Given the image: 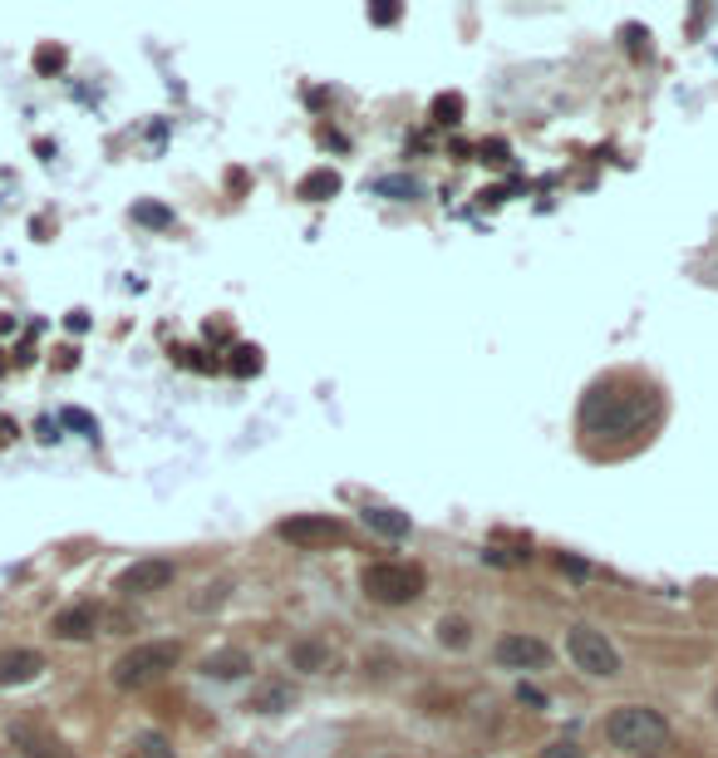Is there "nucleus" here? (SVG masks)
Returning a JSON list of instances; mask_svg holds the SVG:
<instances>
[{
    "instance_id": "obj_29",
    "label": "nucleus",
    "mask_w": 718,
    "mask_h": 758,
    "mask_svg": "<svg viewBox=\"0 0 718 758\" xmlns=\"http://www.w3.org/2000/svg\"><path fill=\"white\" fill-rule=\"evenodd\" d=\"M236 354H242V360H236V370H256V364H261V360H256V350H236Z\"/></svg>"
},
{
    "instance_id": "obj_9",
    "label": "nucleus",
    "mask_w": 718,
    "mask_h": 758,
    "mask_svg": "<svg viewBox=\"0 0 718 758\" xmlns=\"http://www.w3.org/2000/svg\"><path fill=\"white\" fill-rule=\"evenodd\" d=\"M10 744L20 748V758H74L55 734H49V728L25 724V719H15V724H10Z\"/></svg>"
},
{
    "instance_id": "obj_4",
    "label": "nucleus",
    "mask_w": 718,
    "mask_h": 758,
    "mask_svg": "<svg viewBox=\"0 0 718 758\" xmlns=\"http://www.w3.org/2000/svg\"><path fill=\"white\" fill-rule=\"evenodd\" d=\"M177 660H183V645H177V640H143V645L123 650V655L114 660V685L143 689V685H153V679H163Z\"/></svg>"
},
{
    "instance_id": "obj_11",
    "label": "nucleus",
    "mask_w": 718,
    "mask_h": 758,
    "mask_svg": "<svg viewBox=\"0 0 718 758\" xmlns=\"http://www.w3.org/2000/svg\"><path fill=\"white\" fill-rule=\"evenodd\" d=\"M251 655H246L242 645H226V650H212V655L202 660V675L207 679H222V685H232V679H246L251 675Z\"/></svg>"
},
{
    "instance_id": "obj_17",
    "label": "nucleus",
    "mask_w": 718,
    "mask_h": 758,
    "mask_svg": "<svg viewBox=\"0 0 718 758\" xmlns=\"http://www.w3.org/2000/svg\"><path fill=\"white\" fill-rule=\"evenodd\" d=\"M340 193V173L334 167H315V173L301 177V187H295V197H305V202H325V197Z\"/></svg>"
},
{
    "instance_id": "obj_18",
    "label": "nucleus",
    "mask_w": 718,
    "mask_h": 758,
    "mask_svg": "<svg viewBox=\"0 0 718 758\" xmlns=\"http://www.w3.org/2000/svg\"><path fill=\"white\" fill-rule=\"evenodd\" d=\"M438 645L468 650V645H472V626H468L462 616H443V620H438Z\"/></svg>"
},
{
    "instance_id": "obj_24",
    "label": "nucleus",
    "mask_w": 718,
    "mask_h": 758,
    "mask_svg": "<svg viewBox=\"0 0 718 758\" xmlns=\"http://www.w3.org/2000/svg\"><path fill=\"white\" fill-rule=\"evenodd\" d=\"M64 423H69V429H79V433H84V439H94V433H98V423L89 419L84 409H64Z\"/></svg>"
},
{
    "instance_id": "obj_3",
    "label": "nucleus",
    "mask_w": 718,
    "mask_h": 758,
    "mask_svg": "<svg viewBox=\"0 0 718 758\" xmlns=\"http://www.w3.org/2000/svg\"><path fill=\"white\" fill-rule=\"evenodd\" d=\"M423 586H428L423 567H409V561H369L360 571V591L379 606H409L423 596Z\"/></svg>"
},
{
    "instance_id": "obj_27",
    "label": "nucleus",
    "mask_w": 718,
    "mask_h": 758,
    "mask_svg": "<svg viewBox=\"0 0 718 758\" xmlns=\"http://www.w3.org/2000/svg\"><path fill=\"white\" fill-rule=\"evenodd\" d=\"M393 15H399V5H379V10H369V20H374V25H389Z\"/></svg>"
},
{
    "instance_id": "obj_23",
    "label": "nucleus",
    "mask_w": 718,
    "mask_h": 758,
    "mask_svg": "<svg viewBox=\"0 0 718 758\" xmlns=\"http://www.w3.org/2000/svg\"><path fill=\"white\" fill-rule=\"evenodd\" d=\"M537 758H586V754H580V744H570V738H556V744H546Z\"/></svg>"
},
{
    "instance_id": "obj_2",
    "label": "nucleus",
    "mask_w": 718,
    "mask_h": 758,
    "mask_svg": "<svg viewBox=\"0 0 718 758\" xmlns=\"http://www.w3.org/2000/svg\"><path fill=\"white\" fill-rule=\"evenodd\" d=\"M605 738H610V748H620V754H664L674 734H669L659 709L620 704V709H610V719H605Z\"/></svg>"
},
{
    "instance_id": "obj_6",
    "label": "nucleus",
    "mask_w": 718,
    "mask_h": 758,
    "mask_svg": "<svg viewBox=\"0 0 718 758\" xmlns=\"http://www.w3.org/2000/svg\"><path fill=\"white\" fill-rule=\"evenodd\" d=\"M275 532H281V541H291V547H301V551H320V547L344 541V522L330 517V512H295V517H285Z\"/></svg>"
},
{
    "instance_id": "obj_7",
    "label": "nucleus",
    "mask_w": 718,
    "mask_h": 758,
    "mask_svg": "<svg viewBox=\"0 0 718 758\" xmlns=\"http://www.w3.org/2000/svg\"><path fill=\"white\" fill-rule=\"evenodd\" d=\"M173 576H177V567L167 557H138L133 567L118 571L114 591H118V596H153V591L173 586Z\"/></svg>"
},
{
    "instance_id": "obj_21",
    "label": "nucleus",
    "mask_w": 718,
    "mask_h": 758,
    "mask_svg": "<svg viewBox=\"0 0 718 758\" xmlns=\"http://www.w3.org/2000/svg\"><path fill=\"white\" fill-rule=\"evenodd\" d=\"M133 222L138 226H173V212L163 202H133Z\"/></svg>"
},
{
    "instance_id": "obj_5",
    "label": "nucleus",
    "mask_w": 718,
    "mask_h": 758,
    "mask_svg": "<svg viewBox=\"0 0 718 758\" xmlns=\"http://www.w3.org/2000/svg\"><path fill=\"white\" fill-rule=\"evenodd\" d=\"M566 655L576 669H586L590 679H615L620 675V650L610 645L605 630L596 626H570L566 630Z\"/></svg>"
},
{
    "instance_id": "obj_16",
    "label": "nucleus",
    "mask_w": 718,
    "mask_h": 758,
    "mask_svg": "<svg viewBox=\"0 0 718 758\" xmlns=\"http://www.w3.org/2000/svg\"><path fill=\"white\" fill-rule=\"evenodd\" d=\"M374 197H389V202H413V197H423V183L409 173H384L374 177Z\"/></svg>"
},
{
    "instance_id": "obj_15",
    "label": "nucleus",
    "mask_w": 718,
    "mask_h": 758,
    "mask_svg": "<svg viewBox=\"0 0 718 758\" xmlns=\"http://www.w3.org/2000/svg\"><path fill=\"white\" fill-rule=\"evenodd\" d=\"M291 669H305V675L330 669V645H325V640H295L291 645Z\"/></svg>"
},
{
    "instance_id": "obj_30",
    "label": "nucleus",
    "mask_w": 718,
    "mask_h": 758,
    "mask_svg": "<svg viewBox=\"0 0 718 758\" xmlns=\"http://www.w3.org/2000/svg\"><path fill=\"white\" fill-rule=\"evenodd\" d=\"M714 714H718V689H714Z\"/></svg>"
},
{
    "instance_id": "obj_12",
    "label": "nucleus",
    "mask_w": 718,
    "mask_h": 758,
    "mask_svg": "<svg viewBox=\"0 0 718 758\" xmlns=\"http://www.w3.org/2000/svg\"><path fill=\"white\" fill-rule=\"evenodd\" d=\"M98 626V610L94 606H64L55 620H49V635L55 640H89Z\"/></svg>"
},
{
    "instance_id": "obj_13",
    "label": "nucleus",
    "mask_w": 718,
    "mask_h": 758,
    "mask_svg": "<svg viewBox=\"0 0 718 758\" xmlns=\"http://www.w3.org/2000/svg\"><path fill=\"white\" fill-rule=\"evenodd\" d=\"M291 704H295V689L285 685V679H266V685H256L251 699H246L251 714H285Z\"/></svg>"
},
{
    "instance_id": "obj_22",
    "label": "nucleus",
    "mask_w": 718,
    "mask_h": 758,
    "mask_svg": "<svg viewBox=\"0 0 718 758\" xmlns=\"http://www.w3.org/2000/svg\"><path fill=\"white\" fill-rule=\"evenodd\" d=\"M433 114H438V124H458V118H462V98L458 94H438V98H433Z\"/></svg>"
},
{
    "instance_id": "obj_25",
    "label": "nucleus",
    "mask_w": 718,
    "mask_h": 758,
    "mask_svg": "<svg viewBox=\"0 0 718 758\" xmlns=\"http://www.w3.org/2000/svg\"><path fill=\"white\" fill-rule=\"evenodd\" d=\"M517 704H531V709H546V695H541L537 685H527V679H521L517 685Z\"/></svg>"
},
{
    "instance_id": "obj_14",
    "label": "nucleus",
    "mask_w": 718,
    "mask_h": 758,
    "mask_svg": "<svg viewBox=\"0 0 718 758\" xmlns=\"http://www.w3.org/2000/svg\"><path fill=\"white\" fill-rule=\"evenodd\" d=\"M364 527L369 532H379V537H389V541H399V537H409V512H399V508H379V502H369L364 508Z\"/></svg>"
},
{
    "instance_id": "obj_26",
    "label": "nucleus",
    "mask_w": 718,
    "mask_h": 758,
    "mask_svg": "<svg viewBox=\"0 0 718 758\" xmlns=\"http://www.w3.org/2000/svg\"><path fill=\"white\" fill-rule=\"evenodd\" d=\"M35 65H39V74H55V69L64 65V49H39Z\"/></svg>"
},
{
    "instance_id": "obj_1",
    "label": "nucleus",
    "mask_w": 718,
    "mask_h": 758,
    "mask_svg": "<svg viewBox=\"0 0 718 758\" xmlns=\"http://www.w3.org/2000/svg\"><path fill=\"white\" fill-rule=\"evenodd\" d=\"M659 399L649 384H600L596 394L586 399V413H580V429L590 439H635L645 433V423L655 419Z\"/></svg>"
},
{
    "instance_id": "obj_10",
    "label": "nucleus",
    "mask_w": 718,
    "mask_h": 758,
    "mask_svg": "<svg viewBox=\"0 0 718 758\" xmlns=\"http://www.w3.org/2000/svg\"><path fill=\"white\" fill-rule=\"evenodd\" d=\"M45 675V655L30 645H10L0 650V689H15V685H30V679Z\"/></svg>"
},
{
    "instance_id": "obj_20",
    "label": "nucleus",
    "mask_w": 718,
    "mask_h": 758,
    "mask_svg": "<svg viewBox=\"0 0 718 758\" xmlns=\"http://www.w3.org/2000/svg\"><path fill=\"white\" fill-rule=\"evenodd\" d=\"M133 754H138V758H177V754H173V744H167L163 734H153V728H148V734H138Z\"/></svg>"
},
{
    "instance_id": "obj_8",
    "label": "nucleus",
    "mask_w": 718,
    "mask_h": 758,
    "mask_svg": "<svg viewBox=\"0 0 718 758\" xmlns=\"http://www.w3.org/2000/svg\"><path fill=\"white\" fill-rule=\"evenodd\" d=\"M492 655H497L502 669H546L551 665L546 640L527 635V630H511V635H502L497 645H492Z\"/></svg>"
},
{
    "instance_id": "obj_19",
    "label": "nucleus",
    "mask_w": 718,
    "mask_h": 758,
    "mask_svg": "<svg viewBox=\"0 0 718 758\" xmlns=\"http://www.w3.org/2000/svg\"><path fill=\"white\" fill-rule=\"evenodd\" d=\"M226 596H232V581H207V586L192 596V610H216Z\"/></svg>"
},
{
    "instance_id": "obj_28",
    "label": "nucleus",
    "mask_w": 718,
    "mask_h": 758,
    "mask_svg": "<svg viewBox=\"0 0 718 758\" xmlns=\"http://www.w3.org/2000/svg\"><path fill=\"white\" fill-rule=\"evenodd\" d=\"M561 571H570V576H586V561H576V557H561Z\"/></svg>"
}]
</instances>
